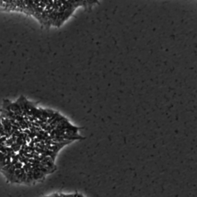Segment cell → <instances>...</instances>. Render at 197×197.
<instances>
[{
	"instance_id": "6da1fadb",
	"label": "cell",
	"mask_w": 197,
	"mask_h": 197,
	"mask_svg": "<svg viewBox=\"0 0 197 197\" xmlns=\"http://www.w3.org/2000/svg\"><path fill=\"white\" fill-rule=\"evenodd\" d=\"M15 166L12 163H10V164L4 166L0 170V172H2V174L5 176V178L6 179L8 182H11V183H15Z\"/></svg>"
},
{
	"instance_id": "7a4b0ae2",
	"label": "cell",
	"mask_w": 197,
	"mask_h": 197,
	"mask_svg": "<svg viewBox=\"0 0 197 197\" xmlns=\"http://www.w3.org/2000/svg\"><path fill=\"white\" fill-rule=\"evenodd\" d=\"M15 183L17 184H26V172H25L24 169H15Z\"/></svg>"
},
{
	"instance_id": "3957f363",
	"label": "cell",
	"mask_w": 197,
	"mask_h": 197,
	"mask_svg": "<svg viewBox=\"0 0 197 197\" xmlns=\"http://www.w3.org/2000/svg\"><path fill=\"white\" fill-rule=\"evenodd\" d=\"M0 121L2 123V125H3L4 130H5V133H6V136H5L7 139L10 138V137L11 136L12 131V123H10V119L0 116Z\"/></svg>"
},
{
	"instance_id": "277c9868",
	"label": "cell",
	"mask_w": 197,
	"mask_h": 197,
	"mask_svg": "<svg viewBox=\"0 0 197 197\" xmlns=\"http://www.w3.org/2000/svg\"><path fill=\"white\" fill-rule=\"evenodd\" d=\"M15 141H16V137L10 136V138H8L6 142H5V146H8V147H10L13 144L14 142H15Z\"/></svg>"
},
{
	"instance_id": "5b68a950",
	"label": "cell",
	"mask_w": 197,
	"mask_h": 197,
	"mask_svg": "<svg viewBox=\"0 0 197 197\" xmlns=\"http://www.w3.org/2000/svg\"><path fill=\"white\" fill-rule=\"evenodd\" d=\"M21 147L22 146H19V144H17L16 142H14L13 144L10 146V148L12 150V151H13L14 152H15V153H18V152H19V150H21Z\"/></svg>"
},
{
	"instance_id": "8992f818",
	"label": "cell",
	"mask_w": 197,
	"mask_h": 197,
	"mask_svg": "<svg viewBox=\"0 0 197 197\" xmlns=\"http://www.w3.org/2000/svg\"><path fill=\"white\" fill-rule=\"evenodd\" d=\"M0 135H1L2 136H6V133H5V130H4L3 125H2L1 121H0Z\"/></svg>"
},
{
	"instance_id": "52a82bcc",
	"label": "cell",
	"mask_w": 197,
	"mask_h": 197,
	"mask_svg": "<svg viewBox=\"0 0 197 197\" xmlns=\"http://www.w3.org/2000/svg\"><path fill=\"white\" fill-rule=\"evenodd\" d=\"M14 166H15V169H22V168L23 167V164L21 163V162H18L17 163H15V165H14Z\"/></svg>"
}]
</instances>
